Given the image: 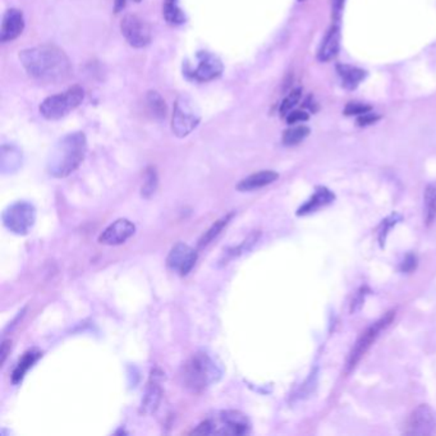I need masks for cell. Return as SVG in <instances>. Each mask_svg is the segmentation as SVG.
I'll list each match as a JSON object with an SVG mask.
<instances>
[{"label":"cell","mask_w":436,"mask_h":436,"mask_svg":"<svg viewBox=\"0 0 436 436\" xmlns=\"http://www.w3.org/2000/svg\"><path fill=\"white\" fill-rule=\"evenodd\" d=\"M379 119H380V117H379L378 114H374V113L368 112L365 113V114H362V115H360V117L357 118V123H358V125H361V127H363V125H374L375 122H378Z\"/></svg>","instance_id":"33"},{"label":"cell","mask_w":436,"mask_h":436,"mask_svg":"<svg viewBox=\"0 0 436 436\" xmlns=\"http://www.w3.org/2000/svg\"><path fill=\"white\" fill-rule=\"evenodd\" d=\"M343 6H344V0H334L333 1V11L336 19H339L341 13H342Z\"/></svg>","instance_id":"36"},{"label":"cell","mask_w":436,"mask_h":436,"mask_svg":"<svg viewBox=\"0 0 436 436\" xmlns=\"http://www.w3.org/2000/svg\"><path fill=\"white\" fill-rule=\"evenodd\" d=\"M299 1H302V0H299Z\"/></svg>","instance_id":"39"},{"label":"cell","mask_w":436,"mask_h":436,"mask_svg":"<svg viewBox=\"0 0 436 436\" xmlns=\"http://www.w3.org/2000/svg\"><path fill=\"white\" fill-rule=\"evenodd\" d=\"M164 380V373L160 368H152L150 373L149 381L145 388L144 398L140 407V413L150 416L155 413L160 405L162 398V383Z\"/></svg>","instance_id":"13"},{"label":"cell","mask_w":436,"mask_h":436,"mask_svg":"<svg viewBox=\"0 0 436 436\" xmlns=\"http://www.w3.org/2000/svg\"><path fill=\"white\" fill-rule=\"evenodd\" d=\"M425 220L430 225L436 219V183H431L424 194Z\"/></svg>","instance_id":"25"},{"label":"cell","mask_w":436,"mask_h":436,"mask_svg":"<svg viewBox=\"0 0 436 436\" xmlns=\"http://www.w3.org/2000/svg\"><path fill=\"white\" fill-rule=\"evenodd\" d=\"M181 381L183 387L194 394L205 392L222 378V370L206 352H196L182 365Z\"/></svg>","instance_id":"3"},{"label":"cell","mask_w":436,"mask_h":436,"mask_svg":"<svg viewBox=\"0 0 436 436\" xmlns=\"http://www.w3.org/2000/svg\"><path fill=\"white\" fill-rule=\"evenodd\" d=\"M19 62L27 75L46 83L64 81L71 73V61L56 45H38L19 51Z\"/></svg>","instance_id":"1"},{"label":"cell","mask_w":436,"mask_h":436,"mask_svg":"<svg viewBox=\"0 0 436 436\" xmlns=\"http://www.w3.org/2000/svg\"><path fill=\"white\" fill-rule=\"evenodd\" d=\"M127 0H114V12H122L125 9Z\"/></svg>","instance_id":"37"},{"label":"cell","mask_w":436,"mask_h":436,"mask_svg":"<svg viewBox=\"0 0 436 436\" xmlns=\"http://www.w3.org/2000/svg\"><path fill=\"white\" fill-rule=\"evenodd\" d=\"M162 16L170 26H181L187 21L186 13L180 6V0H164Z\"/></svg>","instance_id":"21"},{"label":"cell","mask_w":436,"mask_h":436,"mask_svg":"<svg viewBox=\"0 0 436 436\" xmlns=\"http://www.w3.org/2000/svg\"><path fill=\"white\" fill-rule=\"evenodd\" d=\"M334 194L331 192L328 188L318 187L316 190V192L312 194L311 199H308L306 202L305 205L301 206L297 212V215H307V214H311L315 212L318 209L324 207V206L329 205L333 201H334Z\"/></svg>","instance_id":"19"},{"label":"cell","mask_w":436,"mask_h":436,"mask_svg":"<svg viewBox=\"0 0 436 436\" xmlns=\"http://www.w3.org/2000/svg\"><path fill=\"white\" fill-rule=\"evenodd\" d=\"M41 357V352L38 349H31L27 351L24 357L19 360V365L14 368L12 374L13 384H19L25 378L26 373L38 362V358Z\"/></svg>","instance_id":"22"},{"label":"cell","mask_w":436,"mask_h":436,"mask_svg":"<svg viewBox=\"0 0 436 436\" xmlns=\"http://www.w3.org/2000/svg\"><path fill=\"white\" fill-rule=\"evenodd\" d=\"M337 72L342 78L343 86L348 90H355L360 85V82L366 77L365 71L348 64H338Z\"/></svg>","instance_id":"20"},{"label":"cell","mask_w":436,"mask_h":436,"mask_svg":"<svg viewBox=\"0 0 436 436\" xmlns=\"http://www.w3.org/2000/svg\"><path fill=\"white\" fill-rule=\"evenodd\" d=\"M308 119V114L305 112H299V110H296V112H291L288 114L287 117H286V120H287L288 125H296V123H302V122H305Z\"/></svg>","instance_id":"32"},{"label":"cell","mask_w":436,"mask_h":436,"mask_svg":"<svg viewBox=\"0 0 436 436\" xmlns=\"http://www.w3.org/2000/svg\"><path fill=\"white\" fill-rule=\"evenodd\" d=\"M136 225L128 219H118L113 222L99 236V243L105 246H119L127 242L135 234Z\"/></svg>","instance_id":"14"},{"label":"cell","mask_w":436,"mask_h":436,"mask_svg":"<svg viewBox=\"0 0 436 436\" xmlns=\"http://www.w3.org/2000/svg\"><path fill=\"white\" fill-rule=\"evenodd\" d=\"M407 435H434L436 434V413L427 405H418L405 424Z\"/></svg>","instance_id":"12"},{"label":"cell","mask_w":436,"mask_h":436,"mask_svg":"<svg viewBox=\"0 0 436 436\" xmlns=\"http://www.w3.org/2000/svg\"><path fill=\"white\" fill-rule=\"evenodd\" d=\"M201 110L192 98L181 95L175 100L172 114V132L175 137L185 138L199 127Z\"/></svg>","instance_id":"6"},{"label":"cell","mask_w":436,"mask_h":436,"mask_svg":"<svg viewBox=\"0 0 436 436\" xmlns=\"http://www.w3.org/2000/svg\"><path fill=\"white\" fill-rule=\"evenodd\" d=\"M368 112H371V106L360 104V103H349L344 109L346 115H357V117Z\"/></svg>","instance_id":"30"},{"label":"cell","mask_w":436,"mask_h":436,"mask_svg":"<svg viewBox=\"0 0 436 436\" xmlns=\"http://www.w3.org/2000/svg\"><path fill=\"white\" fill-rule=\"evenodd\" d=\"M3 224L17 236L28 234L36 220V209L27 201H17L3 212Z\"/></svg>","instance_id":"7"},{"label":"cell","mask_w":436,"mask_h":436,"mask_svg":"<svg viewBox=\"0 0 436 436\" xmlns=\"http://www.w3.org/2000/svg\"><path fill=\"white\" fill-rule=\"evenodd\" d=\"M233 217H234V212H232L224 215V217L218 219V220H217V222H215V223L201 236V238L199 239V243H197V247L201 249L206 247L207 244H210L215 238L218 237L222 232L224 231L225 227L231 223Z\"/></svg>","instance_id":"23"},{"label":"cell","mask_w":436,"mask_h":436,"mask_svg":"<svg viewBox=\"0 0 436 436\" xmlns=\"http://www.w3.org/2000/svg\"><path fill=\"white\" fill-rule=\"evenodd\" d=\"M120 32L130 46L142 49L151 43L152 31L149 24L136 14H127L120 21Z\"/></svg>","instance_id":"10"},{"label":"cell","mask_w":436,"mask_h":436,"mask_svg":"<svg viewBox=\"0 0 436 436\" xmlns=\"http://www.w3.org/2000/svg\"><path fill=\"white\" fill-rule=\"evenodd\" d=\"M339 38L341 32L338 26H331V30L325 35L324 40L318 48V59L320 62H328L337 56L339 50Z\"/></svg>","instance_id":"17"},{"label":"cell","mask_w":436,"mask_h":436,"mask_svg":"<svg viewBox=\"0 0 436 436\" xmlns=\"http://www.w3.org/2000/svg\"><path fill=\"white\" fill-rule=\"evenodd\" d=\"M260 237V232H256L254 234H251L244 242L241 243L239 246L237 247H234V249H231L229 251H227V259L224 260V264H227L225 261H228L229 259H233V257H237V256L242 255L243 252H246L247 249H251L256 242H257V239Z\"/></svg>","instance_id":"28"},{"label":"cell","mask_w":436,"mask_h":436,"mask_svg":"<svg viewBox=\"0 0 436 436\" xmlns=\"http://www.w3.org/2000/svg\"><path fill=\"white\" fill-rule=\"evenodd\" d=\"M394 318H395V312H388L385 316H383L380 320H378L375 324L371 325L368 331L362 334L361 338L355 343V348L352 349V352L349 355L348 363H347L348 371L355 368V365L361 360L362 355L368 352L381 333L385 331L389 325L392 324Z\"/></svg>","instance_id":"9"},{"label":"cell","mask_w":436,"mask_h":436,"mask_svg":"<svg viewBox=\"0 0 436 436\" xmlns=\"http://www.w3.org/2000/svg\"><path fill=\"white\" fill-rule=\"evenodd\" d=\"M11 347H12V343L11 341H3L1 344V348H0V355H1V363H4L6 360V355L11 352Z\"/></svg>","instance_id":"35"},{"label":"cell","mask_w":436,"mask_h":436,"mask_svg":"<svg viewBox=\"0 0 436 436\" xmlns=\"http://www.w3.org/2000/svg\"><path fill=\"white\" fill-rule=\"evenodd\" d=\"M133 1H135V3H140V1H141V0H133Z\"/></svg>","instance_id":"38"},{"label":"cell","mask_w":436,"mask_h":436,"mask_svg":"<svg viewBox=\"0 0 436 436\" xmlns=\"http://www.w3.org/2000/svg\"><path fill=\"white\" fill-rule=\"evenodd\" d=\"M279 178V175L273 170H261L246 177L237 185L239 192H251L262 187H266Z\"/></svg>","instance_id":"16"},{"label":"cell","mask_w":436,"mask_h":436,"mask_svg":"<svg viewBox=\"0 0 436 436\" xmlns=\"http://www.w3.org/2000/svg\"><path fill=\"white\" fill-rule=\"evenodd\" d=\"M159 186V177L155 167H147L145 170L144 183L141 187V196L144 199H151L155 194L156 190Z\"/></svg>","instance_id":"26"},{"label":"cell","mask_w":436,"mask_h":436,"mask_svg":"<svg viewBox=\"0 0 436 436\" xmlns=\"http://www.w3.org/2000/svg\"><path fill=\"white\" fill-rule=\"evenodd\" d=\"M251 429L249 418L239 411H222L214 418H207L192 431L201 435H244Z\"/></svg>","instance_id":"4"},{"label":"cell","mask_w":436,"mask_h":436,"mask_svg":"<svg viewBox=\"0 0 436 436\" xmlns=\"http://www.w3.org/2000/svg\"><path fill=\"white\" fill-rule=\"evenodd\" d=\"M85 100V90L75 85L64 93L51 95L38 106V112L48 120H59L76 110Z\"/></svg>","instance_id":"5"},{"label":"cell","mask_w":436,"mask_h":436,"mask_svg":"<svg viewBox=\"0 0 436 436\" xmlns=\"http://www.w3.org/2000/svg\"><path fill=\"white\" fill-rule=\"evenodd\" d=\"M146 104L154 118L159 119V120L167 118L168 108L165 104V100L157 91L150 90L146 94Z\"/></svg>","instance_id":"24"},{"label":"cell","mask_w":436,"mask_h":436,"mask_svg":"<svg viewBox=\"0 0 436 436\" xmlns=\"http://www.w3.org/2000/svg\"><path fill=\"white\" fill-rule=\"evenodd\" d=\"M196 66L186 63L183 75L196 82H210L218 80L223 75L224 66L219 56L210 51H199L196 54Z\"/></svg>","instance_id":"8"},{"label":"cell","mask_w":436,"mask_h":436,"mask_svg":"<svg viewBox=\"0 0 436 436\" xmlns=\"http://www.w3.org/2000/svg\"><path fill=\"white\" fill-rule=\"evenodd\" d=\"M398 220H400V217H399L398 214H393L392 217H389V218L384 220V223H383V228H381L380 231L381 243L385 241L388 232H389V229L392 228L393 225H395L397 223H398Z\"/></svg>","instance_id":"31"},{"label":"cell","mask_w":436,"mask_h":436,"mask_svg":"<svg viewBox=\"0 0 436 436\" xmlns=\"http://www.w3.org/2000/svg\"><path fill=\"white\" fill-rule=\"evenodd\" d=\"M25 16L22 11H19L17 8H11L8 9L1 21V27H0V41L1 43H9L16 38H19L22 35V32L25 30Z\"/></svg>","instance_id":"15"},{"label":"cell","mask_w":436,"mask_h":436,"mask_svg":"<svg viewBox=\"0 0 436 436\" xmlns=\"http://www.w3.org/2000/svg\"><path fill=\"white\" fill-rule=\"evenodd\" d=\"M310 135V128L306 125H294L288 128L287 131L283 133L281 141L286 146H296L299 142H302L307 136Z\"/></svg>","instance_id":"27"},{"label":"cell","mask_w":436,"mask_h":436,"mask_svg":"<svg viewBox=\"0 0 436 436\" xmlns=\"http://www.w3.org/2000/svg\"><path fill=\"white\" fill-rule=\"evenodd\" d=\"M301 96H302L301 88L293 90L292 93L288 95L287 98L284 99V101L281 103V114L283 117H287L288 114L292 112L293 109H294V106L299 104Z\"/></svg>","instance_id":"29"},{"label":"cell","mask_w":436,"mask_h":436,"mask_svg":"<svg viewBox=\"0 0 436 436\" xmlns=\"http://www.w3.org/2000/svg\"><path fill=\"white\" fill-rule=\"evenodd\" d=\"M88 154V138L81 131L72 132L58 140L50 151L46 170L54 178H66L76 172Z\"/></svg>","instance_id":"2"},{"label":"cell","mask_w":436,"mask_h":436,"mask_svg":"<svg viewBox=\"0 0 436 436\" xmlns=\"http://www.w3.org/2000/svg\"><path fill=\"white\" fill-rule=\"evenodd\" d=\"M197 257L199 255L196 249L190 247L186 243H175L172 249L169 251L167 266L173 273H177L181 276H186L194 268Z\"/></svg>","instance_id":"11"},{"label":"cell","mask_w":436,"mask_h":436,"mask_svg":"<svg viewBox=\"0 0 436 436\" xmlns=\"http://www.w3.org/2000/svg\"><path fill=\"white\" fill-rule=\"evenodd\" d=\"M416 266H417V257L415 255H408L405 257L400 269L405 273H411L412 270L416 269Z\"/></svg>","instance_id":"34"},{"label":"cell","mask_w":436,"mask_h":436,"mask_svg":"<svg viewBox=\"0 0 436 436\" xmlns=\"http://www.w3.org/2000/svg\"><path fill=\"white\" fill-rule=\"evenodd\" d=\"M22 165V152L14 145H3L0 156V169L3 175H11Z\"/></svg>","instance_id":"18"}]
</instances>
